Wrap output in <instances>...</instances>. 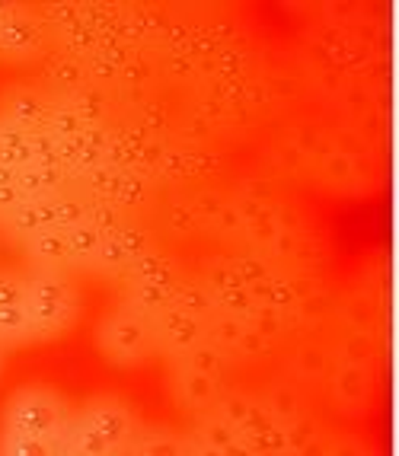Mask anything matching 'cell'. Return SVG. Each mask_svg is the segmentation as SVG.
<instances>
[{
	"label": "cell",
	"instance_id": "1",
	"mask_svg": "<svg viewBox=\"0 0 399 456\" xmlns=\"http://www.w3.org/2000/svg\"><path fill=\"white\" fill-rule=\"evenodd\" d=\"M70 421H74V405L52 387L16 389L0 409V434H20V437L64 441Z\"/></svg>",
	"mask_w": 399,
	"mask_h": 456
},
{
	"label": "cell",
	"instance_id": "2",
	"mask_svg": "<svg viewBox=\"0 0 399 456\" xmlns=\"http://www.w3.org/2000/svg\"><path fill=\"white\" fill-rule=\"evenodd\" d=\"M26 310H29L36 342H52L68 335L80 320V294L68 274L32 272Z\"/></svg>",
	"mask_w": 399,
	"mask_h": 456
},
{
	"label": "cell",
	"instance_id": "3",
	"mask_svg": "<svg viewBox=\"0 0 399 456\" xmlns=\"http://www.w3.org/2000/svg\"><path fill=\"white\" fill-rule=\"evenodd\" d=\"M96 345H100V354L106 361H112L118 367H134L151 358V354H157L154 322L141 320L138 313L118 306V310H112L100 320Z\"/></svg>",
	"mask_w": 399,
	"mask_h": 456
},
{
	"label": "cell",
	"instance_id": "4",
	"mask_svg": "<svg viewBox=\"0 0 399 456\" xmlns=\"http://www.w3.org/2000/svg\"><path fill=\"white\" fill-rule=\"evenodd\" d=\"M74 421L90 428V431L96 434L100 441H106L118 456H122L125 444H128L141 428L138 411L131 409L125 399H118V395H93L90 403L74 409Z\"/></svg>",
	"mask_w": 399,
	"mask_h": 456
},
{
	"label": "cell",
	"instance_id": "5",
	"mask_svg": "<svg viewBox=\"0 0 399 456\" xmlns=\"http://www.w3.org/2000/svg\"><path fill=\"white\" fill-rule=\"evenodd\" d=\"M330 403L342 415H364L377 399V373L354 364H332L330 377L322 380Z\"/></svg>",
	"mask_w": 399,
	"mask_h": 456
},
{
	"label": "cell",
	"instance_id": "6",
	"mask_svg": "<svg viewBox=\"0 0 399 456\" xmlns=\"http://www.w3.org/2000/svg\"><path fill=\"white\" fill-rule=\"evenodd\" d=\"M151 246H154V236L147 233L144 227H138V224H131V221L122 224L118 230H112V233L102 236L100 256H96L93 272L96 274H118V278H122V274L131 268V262L138 259V256H144Z\"/></svg>",
	"mask_w": 399,
	"mask_h": 456
},
{
	"label": "cell",
	"instance_id": "7",
	"mask_svg": "<svg viewBox=\"0 0 399 456\" xmlns=\"http://www.w3.org/2000/svg\"><path fill=\"white\" fill-rule=\"evenodd\" d=\"M227 389V383L221 377H208L199 370H185V367L173 364L169 373V393H173V403L179 405L189 415H201V411H211L217 403V395Z\"/></svg>",
	"mask_w": 399,
	"mask_h": 456
},
{
	"label": "cell",
	"instance_id": "8",
	"mask_svg": "<svg viewBox=\"0 0 399 456\" xmlns=\"http://www.w3.org/2000/svg\"><path fill=\"white\" fill-rule=\"evenodd\" d=\"M208 338L205 322L195 320V316H185L179 310L163 313L160 320L154 322V345L157 354L169 361H179L185 351H192L195 345H201Z\"/></svg>",
	"mask_w": 399,
	"mask_h": 456
},
{
	"label": "cell",
	"instance_id": "9",
	"mask_svg": "<svg viewBox=\"0 0 399 456\" xmlns=\"http://www.w3.org/2000/svg\"><path fill=\"white\" fill-rule=\"evenodd\" d=\"M54 198H26L23 205H16L13 211L0 221V233L23 246V243H29L32 236L45 233V230H58Z\"/></svg>",
	"mask_w": 399,
	"mask_h": 456
},
{
	"label": "cell",
	"instance_id": "10",
	"mask_svg": "<svg viewBox=\"0 0 399 456\" xmlns=\"http://www.w3.org/2000/svg\"><path fill=\"white\" fill-rule=\"evenodd\" d=\"M332 361L336 364H354L364 370L377 373L384 370L387 361V338L377 332H358V329H342L336 348H332Z\"/></svg>",
	"mask_w": 399,
	"mask_h": 456
},
{
	"label": "cell",
	"instance_id": "11",
	"mask_svg": "<svg viewBox=\"0 0 399 456\" xmlns=\"http://www.w3.org/2000/svg\"><path fill=\"white\" fill-rule=\"evenodd\" d=\"M48 109H52V99L45 93L29 90V86H13V90H7V96L0 99V122L16 125L23 131H42Z\"/></svg>",
	"mask_w": 399,
	"mask_h": 456
},
{
	"label": "cell",
	"instance_id": "12",
	"mask_svg": "<svg viewBox=\"0 0 399 456\" xmlns=\"http://www.w3.org/2000/svg\"><path fill=\"white\" fill-rule=\"evenodd\" d=\"M122 456H192V441L185 431L141 425L138 434L125 444Z\"/></svg>",
	"mask_w": 399,
	"mask_h": 456
},
{
	"label": "cell",
	"instance_id": "13",
	"mask_svg": "<svg viewBox=\"0 0 399 456\" xmlns=\"http://www.w3.org/2000/svg\"><path fill=\"white\" fill-rule=\"evenodd\" d=\"M23 256L32 265V272H52V274L70 272L68 233L64 230H45V233L32 236L29 243H23Z\"/></svg>",
	"mask_w": 399,
	"mask_h": 456
},
{
	"label": "cell",
	"instance_id": "14",
	"mask_svg": "<svg viewBox=\"0 0 399 456\" xmlns=\"http://www.w3.org/2000/svg\"><path fill=\"white\" fill-rule=\"evenodd\" d=\"M183 278L185 274L179 262L154 243L144 256L131 262V268L122 274V284H179Z\"/></svg>",
	"mask_w": 399,
	"mask_h": 456
},
{
	"label": "cell",
	"instance_id": "15",
	"mask_svg": "<svg viewBox=\"0 0 399 456\" xmlns=\"http://www.w3.org/2000/svg\"><path fill=\"white\" fill-rule=\"evenodd\" d=\"M332 351L320 342H300L291 348L288 354V380H294L297 387H314V383H322L332 370Z\"/></svg>",
	"mask_w": 399,
	"mask_h": 456
},
{
	"label": "cell",
	"instance_id": "16",
	"mask_svg": "<svg viewBox=\"0 0 399 456\" xmlns=\"http://www.w3.org/2000/svg\"><path fill=\"white\" fill-rule=\"evenodd\" d=\"M179 284H122V306L138 313L141 320L157 322L173 310V297Z\"/></svg>",
	"mask_w": 399,
	"mask_h": 456
},
{
	"label": "cell",
	"instance_id": "17",
	"mask_svg": "<svg viewBox=\"0 0 399 456\" xmlns=\"http://www.w3.org/2000/svg\"><path fill=\"white\" fill-rule=\"evenodd\" d=\"M259 403L262 409L269 411L272 419H278L281 425H291L294 419L300 415H307V399H304V389L297 387L294 380H272L269 387L259 393Z\"/></svg>",
	"mask_w": 399,
	"mask_h": 456
},
{
	"label": "cell",
	"instance_id": "18",
	"mask_svg": "<svg viewBox=\"0 0 399 456\" xmlns=\"http://www.w3.org/2000/svg\"><path fill=\"white\" fill-rule=\"evenodd\" d=\"M16 185L23 198H54L68 191V169L58 163H29L16 169Z\"/></svg>",
	"mask_w": 399,
	"mask_h": 456
},
{
	"label": "cell",
	"instance_id": "19",
	"mask_svg": "<svg viewBox=\"0 0 399 456\" xmlns=\"http://www.w3.org/2000/svg\"><path fill=\"white\" fill-rule=\"evenodd\" d=\"M86 128H90L86 115L80 112L77 106H70V102H52L45 125H42V131H45L48 137H54L61 147L70 144V141H77Z\"/></svg>",
	"mask_w": 399,
	"mask_h": 456
},
{
	"label": "cell",
	"instance_id": "20",
	"mask_svg": "<svg viewBox=\"0 0 399 456\" xmlns=\"http://www.w3.org/2000/svg\"><path fill=\"white\" fill-rule=\"evenodd\" d=\"M173 310L208 322L217 313L215 294L205 288V281H201V278H183V281H179V288H176V297H173Z\"/></svg>",
	"mask_w": 399,
	"mask_h": 456
},
{
	"label": "cell",
	"instance_id": "21",
	"mask_svg": "<svg viewBox=\"0 0 399 456\" xmlns=\"http://www.w3.org/2000/svg\"><path fill=\"white\" fill-rule=\"evenodd\" d=\"M68 233V256H70V272H93L96 265V256H100L102 236L93 227L80 224L74 230H64Z\"/></svg>",
	"mask_w": 399,
	"mask_h": 456
},
{
	"label": "cell",
	"instance_id": "22",
	"mask_svg": "<svg viewBox=\"0 0 399 456\" xmlns=\"http://www.w3.org/2000/svg\"><path fill=\"white\" fill-rule=\"evenodd\" d=\"M36 342V332H32L29 310L23 306H0V351L16 348V345Z\"/></svg>",
	"mask_w": 399,
	"mask_h": 456
},
{
	"label": "cell",
	"instance_id": "23",
	"mask_svg": "<svg viewBox=\"0 0 399 456\" xmlns=\"http://www.w3.org/2000/svg\"><path fill=\"white\" fill-rule=\"evenodd\" d=\"M176 367H185V370H199V373H208V377H221L224 380V373H227V367H231V358L224 354L217 345H211L205 338L201 345H195L192 351H185L183 358L173 361Z\"/></svg>",
	"mask_w": 399,
	"mask_h": 456
},
{
	"label": "cell",
	"instance_id": "24",
	"mask_svg": "<svg viewBox=\"0 0 399 456\" xmlns=\"http://www.w3.org/2000/svg\"><path fill=\"white\" fill-rule=\"evenodd\" d=\"M0 456H61V441L0 434Z\"/></svg>",
	"mask_w": 399,
	"mask_h": 456
},
{
	"label": "cell",
	"instance_id": "25",
	"mask_svg": "<svg viewBox=\"0 0 399 456\" xmlns=\"http://www.w3.org/2000/svg\"><path fill=\"white\" fill-rule=\"evenodd\" d=\"M86 227H93L100 236L112 233V230H118L122 224H128V217H125V211L118 205H112V201H102V198H86Z\"/></svg>",
	"mask_w": 399,
	"mask_h": 456
},
{
	"label": "cell",
	"instance_id": "26",
	"mask_svg": "<svg viewBox=\"0 0 399 456\" xmlns=\"http://www.w3.org/2000/svg\"><path fill=\"white\" fill-rule=\"evenodd\" d=\"M326 456H380V450L354 431H330Z\"/></svg>",
	"mask_w": 399,
	"mask_h": 456
},
{
	"label": "cell",
	"instance_id": "27",
	"mask_svg": "<svg viewBox=\"0 0 399 456\" xmlns=\"http://www.w3.org/2000/svg\"><path fill=\"white\" fill-rule=\"evenodd\" d=\"M26 294H29V274L0 268V306H23Z\"/></svg>",
	"mask_w": 399,
	"mask_h": 456
},
{
	"label": "cell",
	"instance_id": "28",
	"mask_svg": "<svg viewBox=\"0 0 399 456\" xmlns=\"http://www.w3.org/2000/svg\"><path fill=\"white\" fill-rule=\"evenodd\" d=\"M26 198L16 185V169H0V221L13 211L16 205H23Z\"/></svg>",
	"mask_w": 399,
	"mask_h": 456
},
{
	"label": "cell",
	"instance_id": "29",
	"mask_svg": "<svg viewBox=\"0 0 399 456\" xmlns=\"http://www.w3.org/2000/svg\"><path fill=\"white\" fill-rule=\"evenodd\" d=\"M61 456H90V453H84V450H74V447H68V444H61Z\"/></svg>",
	"mask_w": 399,
	"mask_h": 456
},
{
	"label": "cell",
	"instance_id": "30",
	"mask_svg": "<svg viewBox=\"0 0 399 456\" xmlns=\"http://www.w3.org/2000/svg\"><path fill=\"white\" fill-rule=\"evenodd\" d=\"M0 367H4V351H0Z\"/></svg>",
	"mask_w": 399,
	"mask_h": 456
},
{
	"label": "cell",
	"instance_id": "31",
	"mask_svg": "<svg viewBox=\"0 0 399 456\" xmlns=\"http://www.w3.org/2000/svg\"><path fill=\"white\" fill-rule=\"evenodd\" d=\"M192 456H199V453H195V450H192Z\"/></svg>",
	"mask_w": 399,
	"mask_h": 456
}]
</instances>
